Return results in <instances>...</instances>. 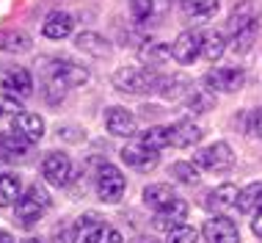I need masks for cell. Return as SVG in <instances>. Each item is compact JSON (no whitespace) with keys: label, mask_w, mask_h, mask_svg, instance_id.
Segmentation results:
<instances>
[{"label":"cell","mask_w":262,"mask_h":243,"mask_svg":"<svg viewBox=\"0 0 262 243\" xmlns=\"http://www.w3.org/2000/svg\"><path fill=\"white\" fill-rule=\"evenodd\" d=\"M111 83L122 94H146V91H155L158 75L152 69H144V67H119L113 72Z\"/></svg>","instance_id":"obj_1"},{"label":"cell","mask_w":262,"mask_h":243,"mask_svg":"<svg viewBox=\"0 0 262 243\" xmlns=\"http://www.w3.org/2000/svg\"><path fill=\"white\" fill-rule=\"evenodd\" d=\"M47 207H50L47 191L39 188V185H31V188L17 199V205H14V218H17L19 227H33L47 213Z\"/></svg>","instance_id":"obj_2"},{"label":"cell","mask_w":262,"mask_h":243,"mask_svg":"<svg viewBox=\"0 0 262 243\" xmlns=\"http://www.w3.org/2000/svg\"><path fill=\"white\" fill-rule=\"evenodd\" d=\"M124 188H127V180H124L122 171L113 166V163H102L100 171H97V196L102 202L113 205L124 196Z\"/></svg>","instance_id":"obj_3"},{"label":"cell","mask_w":262,"mask_h":243,"mask_svg":"<svg viewBox=\"0 0 262 243\" xmlns=\"http://www.w3.org/2000/svg\"><path fill=\"white\" fill-rule=\"evenodd\" d=\"M193 163L202 169H207V171H226L235 163V152H232V147L226 144V141H215V144H210V147H202L199 152L193 155Z\"/></svg>","instance_id":"obj_4"},{"label":"cell","mask_w":262,"mask_h":243,"mask_svg":"<svg viewBox=\"0 0 262 243\" xmlns=\"http://www.w3.org/2000/svg\"><path fill=\"white\" fill-rule=\"evenodd\" d=\"M246 83V72L240 67H215L204 75V86L210 91H221V94H232L240 91Z\"/></svg>","instance_id":"obj_5"},{"label":"cell","mask_w":262,"mask_h":243,"mask_svg":"<svg viewBox=\"0 0 262 243\" xmlns=\"http://www.w3.org/2000/svg\"><path fill=\"white\" fill-rule=\"evenodd\" d=\"M47 67H45V75H53V77H58V80L63 86H83L89 80V69L83 67V64H77L72 58H47L45 61Z\"/></svg>","instance_id":"obj_6"},{"label":"cell","mask_w":262,"mask_h":243,"mask_svg":"<svg viewBox=\"0 0 262 243\" xmlns=\"http://www.w3.org/2000/svg\"><path fill=\"white\" fill-rule=\"evenodd\" d=\"M41 177L55 188H63L72 180V160L67 152H47L41 158Z\"/></svg>","instance_id":"obj_7"},{"label":"cell","mask_w":262,"mask_h":243,"mask_svg":"<svg viewBox=\"0 0 262 243\" xmlns=\"http://www.w3.org/2000/svg\"><path fill=\"white\" fill-rule=\"evenodd\" d=\"M202 235L207 243H240V230L229 216H212L204 221Z\"/></svg>","instance_id":"obj_8"},{"label":"cell","mask_w":262,"mask_h":243,"mask_svg":"<svg viewBox=\"0 0 262 243\" xmlns=\"http://www.w3.org/2000/svg\"><path fill=\"white\" fill-rule=\"evenodd\" d=\"M105 127H108L111 135H119V138H133V135H138L136 113L122 108V105H113V108L105 111Z\"/></svg>","instance_id":"obj_9"},{"label":"cell","mask_w":262,"mask_h":243,"mask_svg":"<svg viewBox=\"0 0 262 243\" xmlns=\"http://www.w3.org/2000/svg\"><path fill=\"white\" fill-rule=\"evenodd\" d=\"M0 86L6 89V94L19 97V99L33 94V77L25 67H6L0 72Z\"/></svg>","instance_id":"obj_10"},{"label":"cell","mask_w":262,"mask_h":243,"mask_svg":"<svg viewBox=\"0 0 262 243\" xmlns=\"http://www.w3.org/2000/svg\"><path fill=\"white\" fill-rule=\"evenodd\" d=\"M119 155H122V160L127 163V166L141 171V174H149V171H155L158 163H160L158 149H149L144 144H130V147H124Z\"/></svg>","instance_id":"obj_11"},{"label":"cell","mask_w":262,"mask_h":243,"mask_svg":"<svg viewBox=\"0 0 262 243\" xmlns=\"http://www.w3.org/2000/svg\"><path fill=\"white\" fill-rule=\"evenodd\" d=\"M202 39L199 31H182L171 45V58L177 64H193L202 55Z\"/></svg>","instance_id":"obj_12"},{"label":"cell","mask_w":262,"mask_h":243,"mask_svg":"<svg viewBox=\"0 0 262 243\" xmlns=\"http://www.w3.org/2000/svg\"><path fill=\"white\" fill-rule=\"evenodd\" d=\"M11 130L17 135H23L28 144H36V141H41V135H45V119L39 113L23 111L11 119Z\"/></svg>","instance_id":"obj_13"},{"label":"cell","mask_w":262,"mask_h":243,"mask_svg":"<svg viewBox=\"0 0 262 243\" xmlns=\"http://www.w3.org/2000/svg\"><path fill=\"white\" fill-rule=\"evenodd\" d=\"M193 89V83H190L188 75H158V83H155V94L163 97V99H180L185 97L188 91Z\"/></svg>","instance_id":"obj_14"},{"label":"cell","mask_w":262,"mask_h":243,"mask_svg":"<svg viewBox=\"0 0 262 243\" xmlns=\"http://www.w3.org/2000/svg\"><path fill=\"white\" fill-rule=\"evenodd\" d=\"M105 221L100 213H83L72 227V243H97Z\"/></svg>","instance_id":"obj_15"},{"label":"cell","mask_w":262,"mask_h":243,"mask_svg":"<svg viewBox=\"0 0 262 243\" xmlns=\"http://www.w3.org/2000/svg\"><path fill=\"white\" fill-rule=\"evenodd\" d=\"M168 9H171V0H130V14L136 23H155L166 17Z\"/></svg>","instance_id":"obj_16"},{"label":"cell","mask_w":262,"mask_h":243,"mask_svg":"<svg viewBox=\"0 0 262 243\" xmlns=\"http://www.w3.org/2000/svg\"><path fill=\"white\" fill-rule=\"evenodd\" d=\"M185 216H188V202L185 199H177L174 205L163 207V210H155V230L168 232L174 227H180L185 221Z\"/></svg>","instance_id":"obj_17"},{"label":"cell","mask_w":262,"mask_h":243,"mask_svg":"<svg viewBox=\"0 0 262 243\" xmlns=\"http://www.w3.org/2000/svg\"><path fill=\"white\" fill-rule=\"evenodd\" d=\"M202 135L204 133H202L199 125H193L190 119H180V121H174V125H171V147L188 149V147L199 144Z\"/></svg>","instance_id":"obj_18"},{"label":"cell","mask_w":262,"mask_h":243,"mask_svg":"<svg viewBox=\"0 0 262 243\" xmlns=\"http://www.w3.org/2000/svg\"><path fill=\"white\" fill-rule=\"evenodd\" d=\"M237 196H240V191L235 188L232 183H224V185H218L215 191H210V194H204V207H210V210H215V213H224V210H229V207H235L237 205Z\"/></svg>","instance_id":"obj_19"},{"label":"cell","mask_w":262,"mask_h":243,"mask_svg":"<svg viewBox=\"0 0 262 243\" xmlns=\"http://www.w3.org/2000/svg\"><path fill=\"white\" fill-rule=\"evenodd\" d=\"M75 47L80 50V53L91 55V58H108V55H111L108 39L100 36V33H94V31H83V33H77V36H75Z\"/></svg>","instance_id":"obj_20"},{"label":"cell","mask_w":262,"mask_h":243,"mask_svg":"<svg viewBox=\"0 0 262 243\" xmlns=\"http://www.w3.org/2000/svg\"><path fill=\"white\" fill-rule=\"evenodd\" d=\"M72 31H75V19H72V14H67V11H53L50 17L45 19V25H41V33H45L47 39H55V42L67 39Z\"/></svg>","instance_id":"obj_21"},{"label":"cell","mask_w":262,"mask_h":243,"mask_svg":"<svg viewBox=\"0 0 262 243\" xmlns=\"http://www.w3.org/2000/svg\"><path fill=\"white\" fill-rule=\"evenodd\" d=\"M254 23H257V6H254L251 0H240L235 9L229 11L226 28H229V33H237V31H243V28H249Z\"/></svg>","instance_id":"obj_22"},{"label":"cell","mask_w":262,"mask_h":243,"mask_svg":"<svg viewBox=\"0 0 262 243\" xmlns=\"http://www.w3.org/2000/svg\"><path fill=\"white\" fill-rule=\"evenodd\" d=\"M138 58L144 64H149V67H160V64H166L171 58V47H168L166 42L146 39V42H141V47H138Z\"/></svg>","instance_id":"obj_23"},{"label":"cell","mask_w":262,"mask_h":243,"mask_svg":"<svg viewBox=\"0 0 262 243\" xmlns=\"http://www.w3.org/2000/svg\"><path fill=\"white\" fill-rule=\"evenodd\" d=\"M177 199H180V196H177L174 188H171V185H166V183H152V185H146V188H144V202L149 205L152 210H163V207L174 205Z\"/></svg>","instance_id":"obj_24"},{"label":"cell","mask_w":262,"mask_h":243,"mask_svg":"<svg viewBox=\"0 0 262 243\" xmlns=\"http://www.w3.org/2000/svg\"><path fill=\"white\" fill-rule=\"evenodd\" d=\"M28 149H31V144L23 138V135L17 133H0V158L6 160H23L28 158Z\"/></svg>","instance_id":"obj_25"},{"label":"cell","mask_w":262,"mask_h":243,"mask_svg":"<svg viewBox=\"0 0 262 243\" xmlns=\"http://www.w3.org/2000/svg\"><path fill=\"white\" fill-rule=\"evenodd\" d=\"M221 0H182V14L193 23H204V19L215 17Z\"/></svg>","instance_id":"obj_26"},{"label":"cell","mask_w":262,"mask_h":243,"mask_svg":"<svg viewBox=\"0 0 262 243\" xmlns=\"http://www.w3.org/2000/svg\"><path fill=\"white\" fill-rule=\"evenodd\" d=\"M212 105H215V97H212L210 89H190L185 94V111L188 113H207L212 111Z\"/></svg>","instance_id":"obj_27"},{"label":"cell","mask_w":262,"mask_h":243,"mask_svg":"<svg viewBox=\"0 0 262 243\" xmlns=\"http://www.w3.org/2000/svg\"><path fill=\"white\" fill-rule=\"evenodd\" d=\"M19 196H23V183H19V177L11 174V171L0 174V207L17 205Z\"/></svg>","instance_id":"obj_28"},{"label":"cell","mask_w":262,"mask_h":243,"mask_svg":"<svg viewBox=\"0 0 262 243\" xmlns=\"http://www.w3.org/2000/svg\"><path fill=\"white\" fill-rule=\"evenodd\" d=\"M141 144L149 147V149H166L171 147V125H155L149 130L141 133Z\"/></svg>","instance_id":"obj_29"},{"label":"cell","mask_w":262,"mask_h":243,"mask_svg":"<svg viewBox=\"0 0 262 243\" xmlns=\"http://www.w3.org/2000/svg\"><path fill=\"white\" fill-rule=\"evenodd\" d=\"M237 210L240 213H254L262 207V183H249L237 196Z\"/></svg>","instance_id":"obj_30"},{"label":"cell","mask_w":262,"mask_h":243,"mask_svg":"<svg viewBox=\"0 0 262 243\" xmlns=\"http://www.w3.org/2000/svg\"><path fill=\"white\" fill-rule=\"evenodd\" d=\"M226 53V36L221 31H207L202 39V55L207 61H218Z\"/></svg>","instance_id":"obj_31"},{"label":"cell","mask_w":262,"mask_h":243,"mask_svg":"<svg viewBox=\"0 0 262 243\" xmlns=\"http://www.w3.org/2000/svg\"><path fill=\"white\" fill-rule=\"evenodd\" d=\"M31 45V36L23 31H0V50L6 53H28Z\"/></svg>","instance_id":"obj_32"},{"label":"cell","mask_w":262,"mask_h":243,"mask_svg":"<svg viewBox=\"0 0 262 243\" xmlns=\"http://www.w3.org/2000/svg\"><path fill=\"white\" fill-rule=\"evenodd\" d=\"M67 89L69 86H63L58 77H53V75H45V83H41V94H45V99L50 105H58L63 97H67Z\"/></svg>","instance_id":"obj_33"},{"label":"cell","mask_w":262,"mask_h":243,"mask_svg":"<svg viewBox=\"0 0 262 243\" xmlns=\"http://www.w3.org/2000/svg\"><path fill=\"white\" fill-rule=\"evenodd\" d=\"M254 39H257V23L249 25V28H243V31H237V33H232V50H235L237 55L249 53L251 45H254Z\"/></svg>","instance_id":"obj_34"},{"label":"cell","mask_w":262,"mask_h":243,"mask_svg":"<svg viewBox=\"0 0 262 243\" xmlns=\"http://www.w3.org/2000/svg\"><path fill=\"white\" fill-rule=\"evenodd\" d=\"M171 177L182 185H196L199 183V171H196V166L188 163V160H177L171 166Z\"/></svg>","instance_id":"obj_35"},{"label":"cell","mask_w":262,"mask_h":243,"mask_svg":"<svg viewBox=\"0 0 262 243\" xmlns=\"http://www.w3.org/2000/svg\"><path fill=\"white\" fill-rule=\"evenodd\" d=\"M166 243H199V235H196L193 227L180 224V227H174V230H168Z\"/></svg>","instance_id":"obj_36"},{"label":"cell","mask_w":262,"mask_h":243,"mask_svg":"<svg viewBox=\"0 0 262 243\" xmlns=\"http://www.w3.org/2000/svg\"><path fill=\"white\" fill-rule=\"evenodd\" d=\"M25 108L17 103V97H11V94H3L0 97V119H14L17 113H23Z\"/></svg>","instance_id":"obj_37"},{"label":"cell","mask_w":262,"mask_h":243,"mask_svg":"<svg viewBox=\"0 0 262 243\" xmlns=\"http://www.w3.org/2000/svg\"><path fill=\"white\" fill-rule=\"evenodd\" d=\"M97 243H124V240H122V232L105 224V227H102V232H100V238H97Z\"/></svg>","instance_id":"obj_38"},{"label":"cell","mask_w":262,"mask_h":243,"mask_svg":"<svg viewBox=\"0 0 262 243\" xmlns=\"http://www.w3.org/2000/svg\"><path fill=\"white\" fill-rule=\"evenodd\" d=\"M251 133L257 135V138H262V108H257L251 116Z\"/></svg>","instance_id":"obj_39"},{"label":"cell","mask_w":262,"mask_h":243,"mask_svg":"<svg viewBox=\"0 0 262 243\" xmlns=\"http://www.w3.org/2000/svg\"><path fill=\"white\" fill-rule=\"evenodd\" d=\"M251 232L257 235V238H262V207L257 210V216H254V221H251Z\"/></svg>","instance_id":"obj_40"},{"label":"cell","mask_w":262,"mask_h":243,"mask_svg":"<svg viewBox=\"0 0 262 243\" xmlns=\"http://www.w3.org/2000/svg\"><path fill=\"white\" fill-rule=\"evenodd\" d=\"M0 243H17V240H14V235H9V232L0 230Z\"/></svg>","instance_id":"obj_41"},{"label":"cell","mask_w":262,"mask_h":243,"mask_svg":"<svg viewBox=\"0 0 262 243\" xmlns=\"http://www.w3.org/2000/svg\"><path fill=\"white\" fill-rule=\"evenodd\" d=\"M130 243H158L155 238H146V235H141V238H136V240H130Z\"/></svg>","instance_id":"obj_42"},{"label":"cell","mask_w":262,"mask_h":243,"mask_svg":"<svg viewBox=\"0 0 262 243\" xmlns=\"http://www.w3.org/2000/svg\"><path fill=\"white\" fill-rule=\"evenodd\" d=\"M23 243H41V240H39V238H25Z\"/></svg>","instance_id":"obj_43"}]
</instances>
